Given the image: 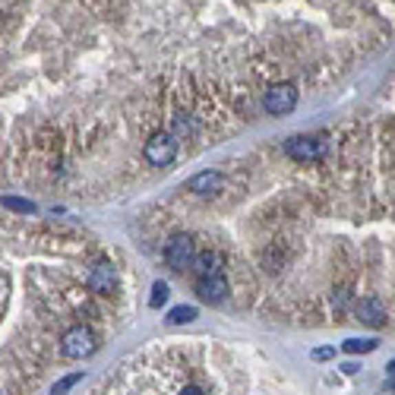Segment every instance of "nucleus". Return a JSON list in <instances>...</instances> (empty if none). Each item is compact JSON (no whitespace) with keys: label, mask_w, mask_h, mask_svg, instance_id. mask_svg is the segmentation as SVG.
I'll list each match as a JSON object with an SVG mask.
<instances>
[{"label":"nucleus","mask_w":395,"mask_h":395,"mask_svg":"<svg viewBox=\"0 0 395 395\" xmlns=\"http://www.w3.org/2000/svg\"><path fill=\"white\" fill-rule=\"evenodd\" d=\"M193 256H196L193 234H186V231L171 234L168 244H164V263H168L171 269H174V272H186L190 266H193Z\"/></svg>","instance_id":"1"},{"label":"nucleus","mask_w":395,"mask_h":395,"mask_svg":"<svg viewBox=\"0 0 395 395\" xmlns=\"http://www.w3.org/2000/svg\"><path fill=\"white\" fill-rule=\"evenodd\" d=\"M61 351H63V357H70V361L92 357L95 351H98V335H95L89 325H73L70 332L63 335Z\"/></svg>","instance_id":"2"},{"label":"nucleus","mask_w":395,"mask_h":395,"mask_svg":"<svg viewBox=\"0 0 395 395\" xmlns=\"http://www.w3.org/2000/svg\"><path fill=\"white\" fill-rule=\"evenodd\" d=\"M325 149H329V142H325V136H313V133H301V136H291V140L285 142V156L295 158V162H319V158L325 156Z\"/></svg>","instance_id":"3"},{"label":"nucleus","mask_w":395,"mask_h":395,"mask_svg":"<svg viewBox=\"0 0 395 395\" xmlns=\"http://www.w3.org/2000/svg\"><path fill=\"white\" fill-rule=\"evenodd\" d=\"M297 105V89L291 83H275L269 85V92L263 95V108L266 114H288V111H295Z\"/></svg>","instance_id":"4"},{"label":"nucleus","mask_w":395,"mask_h":395,"mask_svg":"<svg viewBox=\"0 0 395 395\" xmlns=\"http://www.w3.org/2000/svg\"><path fill=\"white\" fill-rule=\"evenodd\" d=\"M178 158V140L171 136V133H156V136H149L146 142V162L156 164V168H164Z\"/></svg>","instance_id":"5"},{"label":"nucleus","mask_w":395,"mask_h":395,"mask_svg":"<svg viewBox=\"0 0 395 395\" xmlns=\"http://www.w3.org/2000/svg\"><path fill=\"white\" fill-rule=\"evenodd\" d=\"M196 295L206 303H222L231 295V285H228L225 272H215V275H200L196 279Z\"/></svg>","instance_id":"6"},{"label":"nucleus","mask_w":395,"mask_h":395,"mask_svg":"<svg viewBox=\"0 0 395 395\" xmlns=\"http://www.w3.org/2000/svg\"><path fill=\"white\" fill-rule=\"evenodd\" d=\"M85 285L92 288L95 295H111V291L117 288V269L111 263H105V259H101V263H95L92 269H89V279H85Z\"/></svg>","instance_id":"7"},{"label":"nucleus","mask_w":395,"mask_h":395,"mask_svg":"<svg viewBox=\"0 0 395 395\" xmlns=\"http://www.w3.org/2000/svg\"><path fill=\"white\" fill-rule=\"evenodd\" d=\"M186 190L196 196H218L225 190V174H222V171H202V174L190 178Z\"/></svg>","instance_id":"8"},{"label":"nucleus","mask_w":395,"mask_h":395,"mask_svg":"<svg viewBox=\"0 0 395 395\" xmlns=\"http://www.w3.org/2000/svg\"><path fill=\"white\" fill-rule=\"evenodd\" d=\"M357 319L367 325H383L386 323V307L376 297H361L357 301Z\"/></svg>","instance_id":"9"},{"label":"nucleus","mask_w":395,"mask_h":395,"mask_svg":"<svg viewBox=\"0 0 395 395\" xmlns=\"http://www.w3.org/2000/svg\"><path fill=\"white\" fill-rule=\"evenodd\" d=\"M222 266H225V259L218 250H196L190 269H196V275H215V272H222Z\"/></svg>","instance_id":"10"},{"label":"nucleus","mask_w":395,"mask_h":395,"mask_svg":"<svg viewBox=\"0 0 395 395\" xmlns=\"http://www.w3.org/2000/svg\"><path fill=\"white\" fill-rule=\"evenodd\" d=\"M196 133H200V124H196L190 114H178V117H174V130H171V136H174V140H180V136L193 140Z\"/></svg>","instance_id":"11"},{"label":"nucleus","mask_w":395,"mask_h":395,"mask_svg":"<svg viewBox=\"0 0 395 395\" xmlns=\"http://www.w3.org/2000/svg\"><path fill=\"white\" fill-rule=\"evenodd\" d=\"M0 206H3V209H10V212H19V215H32V212H35V202L23 200V196H3V200H0Z\"/></svg>","instance_id":"12"},{"label":"nucleus","mask_w":395,"mask_h":395,"mask_svg":"<svg viewBox=\"0 0 395 395\" xmlns=\"http://www.w3.org/2000/svg\"><path fill=\"white\" fill-rule=\"evenodd\" d=\"M380 345L376 339H345V345L341 348L348 351V354H367V351H373Z\"/></svg>","instance_id":"13"},{"label":"nucleus","mask_w":395,"mask_h":395,"mask_svg":"<svg viewBox=\"0 0 395 395\" xmlns=\"http://www.w3.org/2000/svg\"><path fill=\"white\" fill-rule=\"evenodd\" d=\"M196 307H186V303H180V307H174V310L168 313V323H174V325H184V323H193L196 319Z\"/></svg>","instance_id":"14"},{"label":"nucleus","mask_w":395,"mask_h":395,"mask_svg":"<svg viewBox=\"0 0 395 395\" xmlns=\"http://www.w3.org/2000/svg\"><path fill=\"white\" fill-rule=\"evenodd\" d=\"M76 383H83V373H70V376H63L61 383H54V389H51V395H67Z\"/></svg>","instance_id":"15"},{"label":"nucleus","mask_w":395,"mask_h":395,"mask_svg":"<svg viewBox=\"0 0 395 395\" xmlns=\"http://www.w3.org/2000/svg\"><path fill=\"white\" fill-rule=\"evenodd\" d=\"M164 301H168V285L156 281V285H152V297H149V307H162Z\"/></svg>","instance_id":"16"},{"label":"nucleus","mask_w":395,"mask_h":395,"mask_svg":"<svg viewBox=\"0 0 395 395\" xmlns=\"http://www.w3.org/2000/svg\"><path fill=\"white\" fill-rule=\"evenodd\" d=\"M329 357H335V348H317L313 351V361H329Z\"/></svg>","instance_id":"17"},{"label":"nucleus","mask_w":395,"mask_h":395,"mask_svg":"<svg viewBox=\"0 0 395 395\" xmlns=\"http://www.w3.org/2000/svg\"><path fill=\"white\" fill-rule=\"evenodd\" d=\"M180 395H206V392H202L200 386H186V389H184V392H180Z\"/></svg>","instance_id":"18"}]
</instances>
